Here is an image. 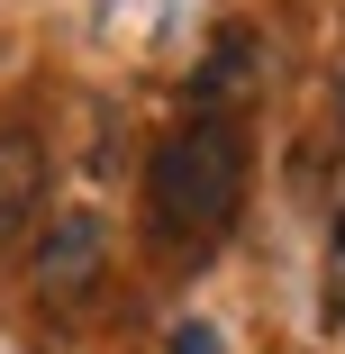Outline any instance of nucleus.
Returning <instances> with one entry per match:
<instances>
[{"label":"nucleus","instance_id":"obj_1","mask_svg":"<svg viewBox=\"0 0 345 354\" xmlns=\"http://www.w3.org/2000/svg\"><path fill=\"white\" fill-rule=\"evenodd\" d=\"M245 209V127L227 109H191L146 164V227L164 245H218Z\"/></svg>","mask_w":345,"mask_h":354},{"label":"nucleus","instance_id":"obj_6","mask_svg":"<svg viewBox=\"0 0 345 354\" xmlns=\"http://www.w3.org/2000/svg\"><path fill=\"white\" fill-rule=\"evenodd\" d=\"M336 109H345V91H336Z\"/></svg>","mask_w":345,"mask_h":354},{"label":"nucleus","instance_id":"obj_2","mask_svg":"<svg viewBox=\"0 0 345 354\" xmlns=\"http://www.w3.org/2000/svg\"><path fill=\"white\" fill-rule=\"evenodd\" d=\"M100 272H109V227H100V209H64V218H46L37 254H28V281H37L46 309H82V300L100 291Z\"/></svg>","mask_w":345,"mask_h":354},{"label":"nucleus","instance_id":"obj_3","mask_svg":"<svg viewBox=\"0 0 345 354\" xmlns=\"http://www.w3.org/2000/svg\"><path fill=\"white\" fill-rule=\"evenodd\" d=\"M37 200H46V146H37V127H0V254L28 236Z\"/></svg>","mask_w":345,"mask_h":354},{"label":"nucleus","instance_id":"obj_4","mask_svg":"<svg viewBox=\"0 0 345 354\" xmlns=\"http://www.w3.org/2000/svg\"><path fill=\"white\" fill-rule=\"evenodd\" d=\"M173 354H227V336H218L209 318H182V327H173Z\"/></svg>","mask_w":345,"mask_h":354},{"label":"nucleus","instance_id":"obj_5","mask_svg":"<svg viewBox=\"0 0 345 354\" xmlns=\"http://www.w3.org/2000/svg\"><path fill=\"white\" fill-rule=\"evenodd\" d=\"M327 309L345 318V209H336V236H327Z\"/></svg>","mask_w":345,"mask_h":354}]
</instances>
